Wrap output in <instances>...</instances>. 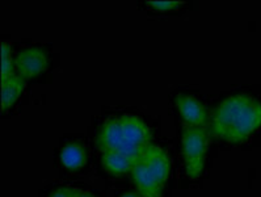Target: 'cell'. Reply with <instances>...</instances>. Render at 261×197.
Returning <instances> with one entry per match:
<instances>
[{"label": "cell", "instance_id": "cell-1", "mask_svg": "<svg viewBox=\"0 0 261 197\" xmlns=\"http://www.w3.org/2000/svg\"><path fill=\"white\" fill-rule=\"evenodd\" d=\"M207 136L200 127L187 128L182 132V153L189 176L198 178L202 173Z\"/></svg>", "mask_w": 261, "mask_h": 197}, {"label": "cell", "instance_id": "cell-2", "mask_svg": "<svg viewBox=\"0 0 261 197\" xmlns=\"http://www.w3.org/2000/svg\"><path fill=\"white\" fill-rule=\"evenodd\" d=\"M97 145L101 150L105 151H122L133 157L137 162L142 159V154L145 147L130 143L121 129V124L118 118H109L104 122L97 136Z\"/></svg>", "mask_w": 261, "mask_h": 197}, {"label": "cell", "instance_id": "cell-3", "mask_svg": "<svg viewBox=\"0 0 261 197\" xmlns=\"http://www.w3.org/2000/svg\"><path fill=\"white\" fill-rule=\"evenodd\" d=\"M252 98L253 97L248 95H233L219 105L213 116V132L215 136L226 138L228 130L239 117L243 109L252 102Z\"/></svg>", "mask_w": 261, "mask_h": 197}, {"label": "cell", "instance_id": "cell-4", "mask_svg": "<svg viewBox=\"0 0 261 197\" xmlns=\"http://www.w3.org/2000/svg\"><path fill=\"white\" fill-rule=\"evenodd\" d=\"M258 127H261V103L252 98V102L243 109L239 117L233 122L224 139L230 142H242Z\"/></svg>", "mask_w": 261, "mask_h": 197}, {"label": "cell", "instance_id": "cell-5", "mask_svg": "<svg viewBox=\"0 0 261 197\" xmlns=\"http://www.w3.org/2000/svg\"><path fill=\"white\" fill-rule=\"evenodd\" d=\"M16 67L19 68L20 74L25 78L37 77L42 72L47 65L46 54L37 47L24 49L16 57Z\"/></svg>", "mask_w": 261, "mask_h": 197}, {"label": "cell", "instance_id": "cell-6", "mask_svg": "<svg viewBox=\"0 0 261 197\" xmlns=\"http://www.w3.org/2000/svg\"><path fill=\"white\" fill-rule=\"evenodd\" d=\"M141 160L147 166V168L158 179V182L160 184L167 182V179L169 176L171 163H169L167 154L162 149L158 147V146L147 145L143 150Z\"/></svg>", "mask_w": 261, "mask_h": 197}, {"label": "cell", "instance_id": "cell-7", "mask_svg": "<svg viewBox=\"0 0 261 197\" xmlns=\"http://www.w3.org/2000/svg\"><path fill=\"white\" fill-rule=\"evenodd\" d=\"M123 136L133 145L146 147L151 138V133L146 124L136 116H123L120 118Z\"/></svg>", "mask_w": 261, "mask_h": 197}, {"label": "cell", "instance_id": "cell-8", "mask_svg": "<svg viewBox=\"0 0 261 197\" xmlns=\"http://www.w3.org/2000/svg\"><path fill=\"white\" fill-rule=\"evenodd\" d=\"M133 178L138 187L139 192L145 197H159L160 191H162V185L158 179L151 174L150 169L147 168L142 160L137 162L133 167Z\"/></svg>", "mask_w": 261, "mask_h": 197}, {"label": "cell", "instance_id": "cell-9", "mask_svg": "<svg viewBox=\"0 0 261 197\" xmlns=\"http://www.w3.org/2000/svg\"><path fill=\"white\" fill-rule=\"evenodd\" d=\"M176 105L181 117L193 127H202L206 121V111L193 96L180 95L176 98Z\"/></svg>", "mask_w": 261, "mask_h": 197}, {"label": "cell", "instance_id": "cell-10", "mask_svg": "<svg viewBox=\"0 0 261 197\" xmlns=\"http://www.w3.org/2000/svg\"><path fill=\"white\" fill-rule=\"evenodd\" d=\"M137 160L129 154L122 151H105L102 155V164L108 173L113 175H121L127 173L129 169H133Z\"/></svg>", "mask_w": 261, "mask_h": 197}, {"label": "cell", "instance_id": "cell-11", "mask_svg": "<svg viewBox=\"0 0 261 197\" xmlns=\"http://www.w3.org/2000/svg\"><path fill=\"white\" fill-rule=\"evenodd\" d=\"M61 158L62 164L68 169H77L80 167H83L86 163V149L83 146H80L79 143L75 142H70L67 145L63 146L61 150Z\"/></svg>", "mask_w": 261, "mask_h": 197}, {"label": "cell", "instance_id": "cell-12", "mask_svg": "<svg viewBox=\"0 0 261 197\" xmlns=\"http://www.w3.org/2000/svg\"><path fill=\"white\" fill-rule=\"evenodd\" d=\"M24 88V80L17 75H11L3 80V93H2V109L3 112L12 107L13 103L21 93Z\"/></svg>", "mask_w": 261, "mask_h": 197}, {"label": "cell", "instance_id": "cell-13", "mask_svg": "<svg viewBox=\"0 0 261 197\" xmlns=\"http://www.w3.org/2000/svg\"><path fill=\"white\" fill-rule=\"evenodd\" d=\"M2 49H3V54H2V58H3V65H2V75H3V80H6L7 78L12 75V66H11V53H10V46L7 45L6 42L2 43Z\"/></svg>", "mask_w": 261, "mask_h": 197}, {"label": "cell", "instance_id": "cell-14", "mask_svg": "<svg viewBox=\"0 0 261 197\" xmlns=\"http://www.w3.org/2000/svg\"><path fill=\"white\" fill-rule=\"evenodd\" d=\"M147 6L154 7L156 10H172V8H177L181 4H184L182 2H147Z\"/></svg>", "mask_w": 261, "mask_h": 197}, {"label": "cell", "instance_id": "cell-15", "mask_svg": "<svg viewBox=\"0 0 261 197\" xmlns=\"http://www.w3.org/2000/svg\"><path fill=\"white\" fill-rule=\"evenodd\" d=\"M75 191H71L68 188H58L56 191H53L49 197H74Z\"/></svg>", "mask_w": 261, "mask_h": 197}, {"label": "cell", "instance_id": "cell-16", "mask_svg": "<svg viewBox=\"0 0 261 197\" xmlns=\"http://www.w3.org/2000/svg\"><path fill=\"white\" fill-rule=\"evenodd\" d=\"M74 197H95L91 192H83V191H75Z\"/></svg>", "mask_w": 261, "mask_h": 197}, {"label": "cell", "instance_id": "cell-17", "mask_svg": "<svg viewBox=\"0 0 261 197\" xmlns=\"http://www.w3.org/2000/svg\"><path fill=\"white\" fill-rule=\"evenodd\" d=\"M121 197H139L138 194H136V193H132V192H130V193H125V194H122V196Z\"/></svg>", "mask_w": 261, "mask_h": 197}]
</instances>
